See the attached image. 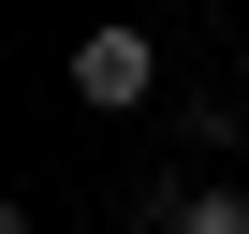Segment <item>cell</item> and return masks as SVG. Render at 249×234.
I'll use <instances>...</instances> for the list:
<instances>
[{"mask_svg": "<svg viewBox=\"0 0 249 234\" xmlns=\"http://www.w3.org/2000/svg\"><path fill=\"white\" fill-rule=\"evenodd\" d=\"M147 88H161V44H147V30H88V44H73V102H88V117H132Z\"/></svg>", "mask_w": 249, "mask_h": 234, "instance_id": "6da1fadb", "label": "cell"}, {"mask_svg": "<svg viewBox=\"0 0 249 234\" xmlns=\"http://www.w3.org/2000/svg\"><path fill=\"white\" fill-rule=\"evenodd\" d=\"M161 234H249V190H176Z\"/></svg>", "mask_w": 249, "mask_h": 234, "instance_id": "7a4b0ae2", "label": "cell"}]
</instances>
